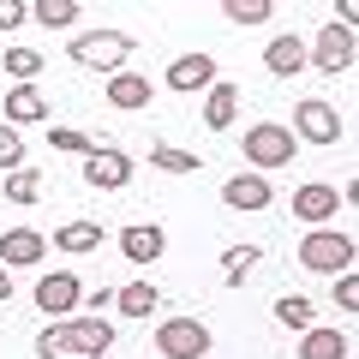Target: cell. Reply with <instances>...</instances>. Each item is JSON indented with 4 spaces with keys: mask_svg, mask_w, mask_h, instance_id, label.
Wrapping results in <instances>:
<instances>
[{
    "mask_svg": "<svg viewBox=\"0 0 359 359\" xmlns=\"http://www.w3.org/2000/svg\"><path fill=\"white\" fill-rule=\"evenodd\" d=\"M114 347V330L108 318H60L36 335V353L42 359H102Z\"/></svg>",
    "mask_w": 359,
    "mask_h": 359,
    "instance_id": "cell-1",
    "label": "cell"
},
{
    "mask_svg": "<svg viewBox=\"0 0 359 359\" xmlns=\"http://www.w3.org/2000/svg\"><path fill=\"white\" fill-rule=\"evenodd\" d=\"M353 252L359 245L347 240V233H335V228H311L306 240H299V264L318 269V276H347V269H353Z\"/></svg>",
    "mask_w": 359,
    "mask_h": 359,
    "instance_id": "cell-2",
    "label": "cell"
},
{
    "mask_svg": "<svg viewBox=\"0 0 359 359\" xmlns=\"http://www.w3.org/2000/svg\"><path fill=\"white\" fill-rule=\"evenodd\" d=\"M245 156H252L257 174H269V168H287L299 156L294 144V126H276V120H257L252 132H245Z\"/></svg>",
    "mask_w": 359,
    "mask_h": 359,
    "instance_id": "cell-3",
    "label": "cell"
},
{
    "mask_svg": "<svg viewBox=\"0 0 359 359\" xmlns=\"http://www.w3.org/2000/svg\"><path fill=\"white\" fill-rule=\"evenodd\" d=\"M66 54H72L78 66H96V72H120L126 54H132V36L126 30H90V36H72Z\"/></svg>",
    "mask_w": 359,
    "mask_h": 359,
    "instance_id": "cell-4",
    "label": "cell"
},
{
    "mask_svg": "<svg viewBox=\"0 0 359 359\" xmlns=\"http://www.w3.org/2000/svg\"><path fill=\"white\" fill-rule=\"evenodd\" d=\"M156 347H162L168 359H204V353H210V323H198V318H168L162 330H156Z\"/></svg>",
    "mask_w": 359,
    "mask_h": 359,
    "instance_id": "cell-5",
    "label": "cell"
},
{
    "mask_svg": "<svg viewBox=\"0 0 359 359\" xmlns=\"http://www.w3.org/2000/svg\"><path fill=\"white\" fill-rule=\"evenodd\" d=\"M36 306L48 311L54 323H60V318H72V311L84 306V282H78L72 269H60V276H42V282H36Z\"/></svg>",
    "mask_w": 359,
    "mask_h": 359,
    "instance_id": "cell-6",
    "label": "cell"
},
{
    "mask_svg": "<svg viewBox=\"0 0 359 359\" xmlns=\"http://www.w3.org/2000/svg\"><path fill=\"white\" fill-rule=\"evenodd\" d=\"M294 132H299L306 144H335V138H341V114H335V102L311 96V102L294 108Z\"/></svg>",
    "mask_w": 359,
    "mask_h": 359,
    "instance_id": "cell-7",
    "label": "cell"
},
{
    "mask_svg": "<svg viewBox=\"0 0 359 359\" xmlns=\"http://www.w3.org/2000/svg\"><path fill=\"white\" fill-rule=\"evenodd\" d=\"M311 66H318V72H347V66H353V30L330 18V25L318 30V42H311Z\"/></svg>",
    "mask_w": 359,
    "mask_h": 359,
    "instance_id": "cell-8",
    "label": "cell"
},
{
    "mask_svg": "<svg viewBox=\"0 0 359 359\" xmlns=\"http://www.w3.org/2000/svg\"><path fill=\"white\" fill-rule=\"evenodd\" d=\"M84 180L102 186V192H120L132 180V156H120L114 144H96V156H84Z\"/></svg>",
    "mask_w": 359,
    "mask_h": 359,
    "instance_id": "cell-9",
    "label": "cell"
},
{
    "mask_svg": "<svg viewBox=\"0 0 359 359\" xmlns=\"http://www.w3.org/2000/svg\"><path fill=\"white\" fill-rule=\"evenodd\" d=\"M216 60L210 54H180L174 66H168V90H180V96H192V90H216Z\"/></svg>",
    "mask_w": 359,
    "mask_h": 359,
    "instance_id": "cell-10",
    "label": "cell"
},
{
    "mask_svg": "<svg viewBox=\"0 0 359 359\" xmlns=\"http://www.w3.org/2000/svg\"><path fill=\"white\" fill-rule=\"evenodd\" d=\"M341 204H347V198L335 192V186H323V180H311V186H299V192H294V216L311 222V228H323Z\"/></svg>",
    "mask_w": 359,
    "mask_h": 359,
    "instance_id": "cell-11",
    "label": "cell"
},
{
    "mask_svg": "<svg viewBox=\"0 0 359 359\" xmlns=\"http://www.w3.org/2000/svg\"><path fill=\"white\" fill-rule=\"evenodd\" d=\"M120 252H126L132 264H156V257L168 252L162 222H132V228H120Z\"/></svg>",
    "mask_w": 359,
    "mask_h": 359,
    "instance_id": "cell-12",
    "label": "cell"
},
{
    "mask_svg": "<svg viewBox=\"0 0 359 359\" xmlns=\"http://www.w3.org/2000/svg\"><path fill=\"white\" fill-rule=\"evenodd\" d=\"M42 252H48V240H42L36 228H6V233H0V264H6V269L42 264Z\"/></svg>",
    "mask_w": 359,
    "mask_h": 359,
    "instance_id": "cell-13",
    "label": "cell"
},
{
    "mask_svg": "<svg viewBox=\"0 0 359 359\" xmlns=\"http://www.w3.org/2000/svg\"><path fill=\"white\" fill-rule=\"evenodd\" d=\"M222 204L228 210H264L269 204V180L264 174H233L228 186H222Z\"/></svg>",
    "mask_w": 359,
    "mask_h": 359,
    "instance_id": "cell-14",
    "label": "cell"
},
{
    "mask_svg": "<svg viewBox=\"0 0 359 359\" xmlns=\"http://www.w3.org/2000/svg\"><path fill=\"white\" fill-rule=\"evenodd\" d=\"M264 66H269L276 78H294L299 66H311V48H306L299 36H276V42L264 48Z\"/></svg>",
    "mask_w": 359,
    "mask_h": 359,
    "instance_id": "cell-15",
    "label": "cell"
},
{
    "mask_svg": "<svg viewBox=\"0 0 359 359\" xmlns=\"http://www.w3.org/2000/svg\"><path fill=\"white\" fill-rule=\"evenodd\" d=\"M108 108H150V78L114 72V78H108Z\"/></svg>",
    "mask_w": 359,
    "mask_h": 359,
    "instance_id": "cell-16",
    "label": "cell"
},
{
    "mask_svg": "<svg viewBox=\"0 0 359 359\" xmlns=\"http://www.w3.org/2000/svg\"><path fill=\"white\" fill-rule=\"evenodd\" d=\"M299 359H347V335L341 330H306L299 335Z\"/></svg>",
    "mask_w": 359,
    "mask_h": 359,
    "instance_id": "cell-17",
    "label": "cell"
},
{
    "mask_svg": "<svg viewBox=\"0 0 359 359\" xmlns=\"http://www.w3.org/2000/svg\"><path fill=\"white\" fill-rule=\"evenodd\" d=\"M48 114V102H42L30 84H13V96H6V126H30V120Z\"/></svg>",
    "mask_w": 359,
    "mask_h": 359,
    "instance_id": "cell-18",
    "label": "cell"
},
{
    "mask_svg": "<svg viewBox=\"0 0 359 359\" xmlns=\"http://www.w3.org/2000/svg\"><path fill=\"white\" fill-rule=\"evenodd\" d=\"M233 108H240V90L233 84H216L204 96V120H210V132H222V126H233Z\"/></svg>",
    "mask_w": 359,
    "mask_h": 359,
    "instance_id": "cell-19",
    "label": "cell"
},
{
    "mask_svg": "<svg viewBox=\"0 0 359 359\" xmlns=\"http://www.w3.org/2000/svg\"><path fill=\"white\" fill-rule=\"evenodd\" d=\"M156 299H162V294H156V282H132V287H120V294H114V306H120V318H150Z\"/></svg>",
    "mask_w": 359,
    "mask_h": 359,
    "instance_id": "cell-20",
    "label": "cell"
},
{
    "mask_svg": "<svg viewBox=\"0 0 359 359\" xmlns=\"http://www.w3.org/2000/svg\"><path fill=\"white\" fill-rule=\"evenodd\" d=\"M54 245H60V252H96V245H102V228H96V222H66V228L54 233Z\"/></svg>",
    "mask_w": 359,
    "mask_h": 359,
    "instance_id": "cell-21",
    "label": "cell"
},
{
    "mask_svg": "<svg viewBox=\"0 0 359 359\" xmlns=\"http://www.w3.org/2000/svg\"><path fill=\"white\" fill-rule=\"evenodd\" d=\"M78 13H84L78 0H36V6H30V18H42L48 30H66V25H78Z\"/></svg>",
    "mask_w": 359,
    "mask_h": 359,
    "instance_id": "cell-22",
    "label": "cell"
},
{
    "mask_svg": "<svg viewBox=\"0 0 359 359\" xmlns=\"http://www.w3.org/2000/svg\"><path fill=\"white\" fill-rule=\"evenodd\" d=\"M276 323H287V330H318V311H311V299H276Z\"/></svg>",
    "mask_w": 359,
    "mask_h": 359,
    "instance_id": "cell-23",
    "label": "cell"
},
{
    "mask_svg": "<svg viewBox=\"0 0 359 359\" xmlns=\"http://www.w3.org/2000/svg\"><path fill=\"white\" fill-rule=\"evenodd\" d=\"M0 66H6L13 84H30V78L42 72V54H36V48H6V60H0Z\"/></svg>",
    "mask_w": 359,
    "mask_h": 359,
    "instance_id": "cell-24",
    "label": "cell"
},
{
    "mask_svg": "<svg viewBox=\"0 0 359 359\" xmlns=\"http://www.w3.org/2000/svg\"><path fill=\"white\" fill-rule=\"evenodd\" d=\"M156 168H168V174H198L204 168V156H192V150H174V144H156V156H150Z\"/></svg>",
    "mask_w": 359,
    "mask_h": 359,
    "instance_id": "cell-25",
    "label": "cell"
},
{
    "mask_svg": "<svg viewBox=\"0 0 359 359\" xmlns=\"http://www.w3.org/2000/svg\"><path fill=\"white\" fill-rule=\"evenodd\" d=\"M222 13H228L233 25H264L276 6H269V0H222Z\"/></svg>",
    "mask_w": 359,
    "mask_h": 359,
    "instance_id": "cell-26",
    "label": "cell"
},
{
    "mask_svg": "<svg viewBox=\"0 0 359 359\" xmlns=\"http://www.w3.org/2000/svg\"><path fill=\"white\" fill-rule=\"evenodd\" d=\"M48 144L60 156H96V144H90L84 132H72V126H48Z\"/></svg>",
    "mask_w": 359,
    "mask_h": 359,
    "instance_id": "cell-27",
    "label": "cell"
},
{
    "mask_svg": "<svg viewBox=\"0 0 359 359\" xmlns=\"http://www.w3.org/2000/svg\"><path fill=\"white\" fill-rule=\"evenodd\" d=\"M36 168H18V174H6V204H30V198H36Z\"/></svg>",
    "mask_w": 359,
    "mask_h": 359,
    "instance_id": "cell-28",
    "label": "cell"
},
{
    "mask_svg": "<svg viewBox=\"0 0 359 359\" xmlns=\"http://www.w3.org/2000/svg\"><path fill=\"white\" fill-rule=\"evenodd\" d=\"M0 168H6V174L25 168V138H18V126H0Z\"/></svg>",
    "mask_w": 359,
    "mask_h": 359,
    "instance_id": "cell-29",
    "label": "cell"
},
{
    "mask_svg": "<svg viewBox=\"0 0 359 359\" xmlns=\"http://www.w3.org/2000/svg\"><path fill=\"white\" fill-rule=\"evenodd\" d=\"M335 306H341V311H359V276H353V269H347V276H335Z\"/></svg>",
    "mask_w": 359,
    "mask_h": 359,
    "instance_id": "cell-30",
    "label": "cell"
},
{
    "mask_svg": "<svg viewBox=\"0 0 359 359\" xmlns=\"http://www.w3.org/2000/svg\"><path fill=\"white\" fill-rule=\"evenodd\" d=\"M252 257H257V245H228V257H222V269H228V282H240Z\"/></svg>",
    "mask_w": 359,
    "mask_h": 359,
    "instance_id": "cell-31",
    "label": "cell"
},
{
    "mask_svg": "<svg viewBox=\"0 0 359 359\" xmlns=\"http://www.w3.org/2000/svg\"><path fill=\"white\" fill-rule=\"evenodd\" d=\"M30 18V6H18V0H0V30H18Z\"/></svg>",
    "mask_w": 359,
    "mask_h": 359,
    "instance_id": "cell-32",
    "label": "cell"
},
{
    "mask_svg": "<svg viewBox=\"0 0 359 359\" xmlns=\"http://www.w3.org/2000/svg\"><path fill=\"white\" fill-rule=\"evenodd\" d=\"M335 13H341V18H335V25H347V30H359V0H335Z\"/></svg>",
    "mask_w": 359,
    "mask_h": 359,
    "instance_id": "cell-33",
    "label": "cell"
},
{
    "mask_svg": "<svg viewBox=\"0 0 359 359\" xmlns=\"http://www.w3.org/2000/svg\"><path fill=\"white\" fill-rule=\"evenodd\" d=\"M0 299H13V269L0 264Z\"/></svg>",
    "mask_w": 359,
    "mask_h": 359,
    "instance_id": "cell-34",
    "label": "cell"
},
{
    "mask_svg": "<svg viewBox=\"0 0 359 359\" xmlns=\"http://www.w3.org/2000/svg\"><path fill=\"white\" fill-rule=\"evenodd\" d=\"M347 204H353V210H359V180H353V186H347Z\"/></svg>",
    "mask_w": 359,
    "mask_h": 359,
    "instance_id": "cell-35",
    "label": "cell"
}]
</instances>
